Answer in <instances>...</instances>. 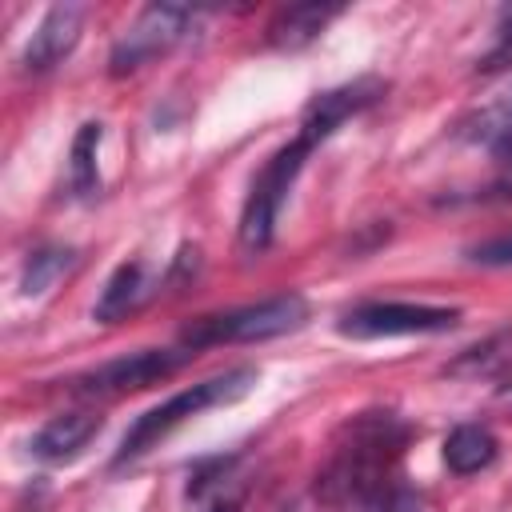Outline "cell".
I'll return each instance as SVG.
<instances>
[{
	"instance_id": "6da1fadb",
	"label": "cell",
	"mask_w": 512,
	"mask_h": 512,
	"mask_svg": "<svg viewBox=\"0 0 512 512\" xmlns=\"http://www.w3.org/2000/svg\"><path fill=\"white\" fill-rule=\"evenodd\" d=\"M412 440V428L396 412H360L352 416L332 444L328 464L316 476V496L324 504H364L372 492H380L392 472V464L404 456V444Z\"/></svg>"
},
{
	"instance_id": "7a4b0ae2",
	"label": "cell",
	"mask_w": 512,
	"mask_h": 512,
	"mask_svg": "<svg viewBox=\"0 0 512 512\" xmlns=\"http://www.w3.org/2000/svg\"><path fill=\"white\" fill-rule=\"evenodd\" d=\"M256 380H260V372H256L252 364H240V368H228V372H220V376H208V380H200V384L180 388L176 396H168L164 404H156V408H148L144 416L132 420V428L124 432V440H120V448H116V456H112V468H124L128 460L144 456L156 440H164L176 424L200 416L204 408H220V404L244 400V396L256 388Z\"/></svg>"
},
{
	"instance_id": "3957f363",
	"label": "cell",
	"mask_w": 512,
	"mask_h": 512,
	"mask_svg": "<svg viewBox=\"0 0 512 512\" xmlns=\"http://www.w3.org/2000/svg\"><path fill=\"white\" fill-rule=\"evenodd\" d=\"M308 320V300L300 292H280L260 304H240L228 312L196 316L192 324L180 328V344L188 352L216 348V344H252V340H272L284 332H296Z\"/></svg>"
},
{
	"instance_id": "277c9868",
	"label": "cell",
	"mask_w": 512,
	"mask_h": 512,
	"mask_svg": "<svg viewBox=\"0 0 512 512\" xmlns=\"http://www.w3.org/2000/svg\"><path fill=\"white\" fill-rule=\"evenodd\" d=\"M308 152L312 148L296 136L292 144H284L280 152H272V160L256 172V180H252V188L244 196V212H240V244L248 252H260V248L272 244L280 208H284V200H288V192H292V184H296Z\"/></svg>"
},
{
	"instance_id": "5b68a950",
	"label": "cell",
	"mask_w": 512,
	"mask_h": 512,
	"mask_svg": "<svg viewBox=\"0 0 512 512\" xmlns=\"http://www.w3.org/2000/svg\"><path fill=\"white\" fill-rule=\"evenodd\" d=\"M196 24V8L188 4H148L128 28L124 36L112 44L108 52V72L112 76H128L144 64H152L156 56L172 52Z\"/></svg>"
},
{
	"instance_id": "8992f818",
	"label": "cell",
	"mask_w": 512,
	"mask_h": 512,
	"mask_svg": "<svg viewBox=\"0 0 512 512\" xmlns=\"http://www.w3.org/2000/svg\"><path fill=\"white\" fill-rule=\"evenodd\" d=\"M460 324V308L444 304H412V300H368L348 308L336 328L352 340H380V336H424V332H452Z\"/></svg>"
},
{
	"instance_id": "52a82bcc",
	"label": "cell",
	"mask_w": 512,
	"mask_h": 512,
	"mask_svg": "<svg viewBox=\"0 0 512 512\" xmlns=\"http://www.w3.org/2000/svg\"><path fill=\"white\" fill-rule=\"evenodd\" d=\"M196 352H188L184 344L180 348H140V352H128V356H116V360H104L80 376L68 380L72 392L80 396H108V392H132V388H148L164 376H172L176 368H184Z\"/></svg>"
},
{
	"instance_id": "ba28073f",
	"label": "cell",
	"mask_w": 512,
	"mask_h": 512,
	"mask_svg": "<svg viewBox=\"0 0 512 512\" xmlns=\"http://www.w3.org/2000/svg\"><path fill=\"white\" fill-rule=\"evenodd\" d=\"M380 96H384V80H376V76H360V80H352V84H340V88H328V92L312 96L308 108H304V116H300V140H304L308 148L324 144L348 116L364 112V108L376 104Z\"/></svg>"
},
{
	"instance_id": "9c48e42d",
	"label": "cell",
	"mask_w": 512,
	"mask_h": 512,
	"mask_svg": "<svg viewBox=\"0 0 512 512\" xmlns=\"http://www.w3.org/2000/svg\"><path fill=\"white\" fill-rule=\"evenodd\" d=\"M80 28H84V4H52L24 44V56H20L24 72H52L76 48Z\"/></svg>"
},
{
	"instance_id": "30bf717a",
	"label": "cell",
	"mask_w": 512,
	"mask_h": 512,
	"mask_svg": "<svg viewBox=\"0 0 512 512\" xmlns=\"http://www.w3.org/2000/svg\"><path fill=\"white\" fill-rule=\"evenodd\" d=\"M100 428H104V416L96 412H60L28 440V452L40 464H64V460H76Z\"/></svg>"
},
{
	"instance_id": "8fae6325",
	"label": "cell",
	"mask_w": 512,
	"mask_h": 512,
	"mask_svg": "<svg viewBox=\"0 0 512 512\" xmlns=\"http://www.w3.org/2000/svg\"><path fill=\"white\" fill-rule=\"evenodd\" d=\"M336 12H340L336 4H292V8H280L272 16V24H268V44L280 48V52H296V48L312 44Z\"/></svg>"
},
{
	"instance_id": "7c38bea8",
	"label": "cell",
	"mask_w": 512,
	"mask_h": 512,
	"mask_svg": "<svg viewBox=\"0 0 512 512\" xmlns=\"http://www.w3.org/2000/svg\"><path fill=\"white\" fill-rule=\"evenodd\" d=\"M496 456H500V440L484 424H456L444 436V464L456 476H472V472L488 468Z\"/></svg>"
},
{
	"instance_id": "4fadbf2b",
	"label": "cell",
	"mask_w": 512,
	"mask_h": 512,
	"mask_svg": "<svg viewBox=\"0 0 512 512\" xmlns=\"http://www.w3.org/2000/svg\"><path fill=\"white\" fill-rule=\"evenodd\" d=\"M144 296H148L144 264H140V260H124V264H116V268H112V276L104 280V288H100V296H96L92 316H96L100 324H112V320L128 316Z\"/></svg>"
},
{
	"instance_id": "5bb4252c",
	"label": "cell",
	"mask_w": 512,
	"mask_h": 512,
	"mask_svg": "<svg viewBox=\"0 0 512 512\" xmlns=\"http://www.w3.org/2000/svg\"><path fill=\"white\" fill-rule=\"evenodd\" d=\"M100 140H104V124L100 120H84L72 136V152H68V188L76 200H92L100 192V164H96V152H100Z\"/></svg>"
},
{
	"instance_id": "9a60e30c",
	"label": "cell",
	"mask_w": 512,
	"mask_h": 512,
	"mask_svg": "<svg viewBox=\"0 0 512 512\" xmlns=\"http://www.w3.org/2000/svg\"><path fill=\"white\" fill-rule=\"evenodd\" d=\"M460 136H464L468 144L488 148L496 160L512 156V92L500 96L496 104L480 108L476 116H468V120L460 124Z\"/></svg>"
},
{
	"instance_id": "2e32d148",
	"label": "cell",
	"mask_w": 512,
	"mask_h": 512,
	"mask_svg": "<svg viewBox=\"0 0 512 512\" xmlns=\"http://www.w3.org/2000/svg\"><path fill=\"white\" fill-rule=\"evenodd\" d=\"M508 368H512V328L492 332L488 340H480V344L464 348V352L444 368V376H464V380L496 376V380H500Z\"/></svg>"
},
{
	"instance_id": "e0dca14e",
	"label": "cell",
	"mask_w": 512,
	"mask_h": 512,
	"mask_svg": "<svg viewBox=\"0 0 512 512\" xmlns=\"http://www.w3.org/2000/svg\"><path fill=\"white\" fill-rule=\"evenodd\" d=\"M76 248L72 244H40L36 252H28L24 272H20V296H44L60 276H68L76 268Z\"/></svg>"
},
{
	"instance_id": "ac0fdd59",
	"label": "cell",
	"mask_w": 512,
	"mask_h": 512,
	"mask_svg": "<svg viewBox=\"0 0 512 512\" xmlns=\"http://www.w3.org/2000/svg\"><path fill=\"white\" fill-rule=\"evenodd\" d=\"M512 68V8L500 12L496 20V44L476 60V72L480 76H496V72H508Z\"/></svg>"
},
{
	"instance_id": "d6986e66",
	"label": "cell",
	"mask_w": 512,
	"mask_h": 512,
	"mask_svg": "<svg viewBox=\"0 0 512 512\" xmlns=\"http://www.w3.org/2000/svg\"><path fill=\"white\" fill-rule=\"evenodd\" d=\"M360 512H424V504H420V496H416L412 488H404V484H384L380 492H372V496L360 504Z\"/></svg>"
},
{
	"instance_id": "ffe728a7",
	"label": "cell",
	"mask_w": 512,
	"mask_h": 512,
	"mask_svg": "<svg viewBox=\"0 0 512 512\" xmlns=\"http://www.w3.org/2000/svg\"><path fill=\"white\" fill-rule=\"evenodd\" d=\"M468 260L476 264H488V268H512V232L504 236H492V240H480L468 248Z\"/></svg>"
},
{
	"instance_id": "44dd1931",
	"label": "cell",
	"mask_w": 512,
	"mask_h": 512,
	"mask_svg": "<svg viewBox=\"0 0 512 512\" xmlns=\"http://www.w3.org/2000/svg\"><path fill=\"white\" fill-rule=\"evenodd\" d=\"M240 504H244V492L228 480L224 488H216V496L208 500V508H204V512H240Z\"/></svg>"
},
{
	"instance_id": "7402d4cb",
	"label": "cell",
	"mask_w": 512,
	"mask_h": 512,
	"mask_svg": "<svg viewBox=\"0 0 512 512\" xmlns=\"http://www.w3.org/2000/svg\"><path fill=\"white\" fill-rule=\"evenodd\" d=\"M496 404L512 412V368H508V372H504V376L496 380Z\"/></svg>"
}]
</instances>
